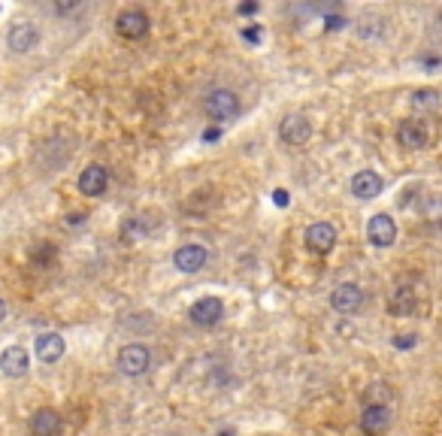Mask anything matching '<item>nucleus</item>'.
<instances>
[{
  "label": "nucleus",
  "mask_w": 442,
  "mask_h": 436,
  "mask_svg": "<svg viewBox=\"0 0 442 436\" xmlns=\"http://www.w3.org/2000/svg\"><path fill=\"white\" fill-rule=\"evenodd\" d=\"M415 342H418V337H409V333H406V337H397V340H394L397 349H412Z\"/></svg>",
  "instance_id": "obj_23"
},
{
  "label": "nucleus",
  "mask_w": 442,
  "mask_h": 436,
  "mask_svg": "<svg viewBox=\"0 0 442 436\" xmlns=\"http://www.w3.org/2000/svg\"><path fill=\"white\" fill-rule=\"evenodd\" d=\"M149 364H151V355L140 342H131V345H124V349L119 352V370L124 376H143L149 370Z\"/></svg>",
  "instance_id": "obj_1"
},
{
  "label": "nucleus",
  "mask_w": 442,
  "mask_h": 436,
  "mask_svg": "<svg viewBox=\"0 0 442 436\" xmlns=\"http://www.w3.org/2000/svg\"><path fill=\"white\" fill-rule=\"evenodd\" d=\"M415 306H418V297H415V291L403 285V288H397L394 294H391L388 312H391V315H412Z\"/></svg>",
  "instance_id": "obj_18"
},
{
  "label": "nucleus",
  "mask_w": 442,
  "mask_h": 436,
  "mask_svg": "<svg viewBox=\"0 0 442 436\" xmlns=\"http://www.w3.org/2000/svg\"><path fill=\"white\" fill-rule=\"evenodd\" d=\"M343 24H346V19H339V16H327V19H324V28H327V31H339Z\"/></svg>",
  "instance_id": "obj_21"
},
{
  "label": "nucleus",
  "mask_w": 442,
  "mask_h": 436,
  "mask_svg": "<svg viewBox=\"0 0 442 436\" xmlns=\"http://www.w3.org/2000/svg\"><path fill=\"white\" fill-rule=\"evenodd\" d=\"M34 258H40V264H46L49 258H55V249H52V246H43V249L34 252Z\"/></svg>",
  "instance_id": "obj_22"
},
{
  "label": "nucleus",
  "mask_w": 442,
  "mask_h": 436,
  "mask_svg": "<svg viewBox=\"0 0 442 436\" xmlns=\"http://www.w3.org/2000/svg\"><path fill=\"white\" fill-rule=\"evenodd\" d=\"M336 242V227L327 222H315L306 227V246L312 252H331Z\"/></svg>",
  "instance_id": "obj_13"
},
{
  "label": "nucleus",
  "mask_w": 442,
  "mask_h": 436,
  "mask_svg": "<svg viewBox=\"0 0 442 436\" xmlns=\"http://www.w3.org/2000/svg\"><path fill=\"white\" fill-rule=\"evenodd\" d=\"M221 315H224V303H221L219 297H204V300H197V303L191 306V322L200 324V327L219 324Z\"/></svg>",
  "instance_id": "obj_10"
},
{
  "label": "nucleus",
  "mask_w": 442,
  "mask_h": 436,
  "mask_svg": "<svg viewBox=\"0 0 442 436\" xmlns=\"http://www.w3.org/2000/svg\"><path fill=\"white\" fill-rule=\"evenodd\" d=\"M361 303H363V291L355 285V282H343V285H336L333 294H331V306L343 315L358 312Z\"/></svg>",
  "instance_id": "obj_3"
},
{
  "label": "nucleus",
  "mask_w": 442,
  "mask_h": 436,
  "mask_svg": "<svg viewBox=\"0 0 442 436\" xmlns=\"http://www.w3.org/2000/svg\"><path fill=\"white\" fill-rule=\"evenodd\" d=\"M64 340L58 337V333H43V337H36V355H40L43 364H55L64 357Z\"/></svg>",
  "instance_id": "obj_17"
},
{
  "label": "nucleus",
  "mask_w": 442,
  "mask_h": 436,
  "mask_svg": "<svg viewBox=\"0 0 442 436\" xmlns=\"http://www.w3.org/2000/svg\"><path fill=\"white\" fill-rule=\"evenodd\" d=\"M412 100H415V106H427V109H433V106H439V91L421 88V91H415V94H412Z\"/></svg>",
  "instance_id": "obj_19"
},
{
  "label": "nucleus",
  "mask_w": 442,
  "mask_h": 436,
  "mask_svg": "<svg viewBox=\"0 0 442 436\" xmlns=\"http://www.w3.org/2000/svg\"><path fill=\"white\" fill-rule=\"evenodd\" d=\"M397 143L403 149H424L427 146V124L424 122H415V119H406V122H400L397 127Z\"/></svg>",
  "instance_id": "obj_11"
},
{
  "label": "nucleus",
  "mask_w": 442,
  "mask_h": 436,
  "mask_svg": "<svg viewBox=\"0 0 442 436\" xmlns=\"http://www.w3.org/2000/svg\"><path fill=\"white\" fill-rule=\"evenodd\" d=\"M9 49L12 52H19V55H24V52H31V49H36V43H40V31L34 28V24H24V21H19V24H12L9 28Z\"/></svg>",
  "instance_id": "obj_12"
},
{
  "label": "nucleus",
  "mask_w": 442,
  "mask_h": 436,
  "mask_svg": "<svg viewBox=\"0 0 442 436\" xmlns=\"http://www.w3.org/2000/svg\"><path fill=\"white\" fill-rule=\"evenodd\" d=\"M204 109H206L209 119L227 122V119H233V115L239 112V97H236L233 91H227V88H221V91H212V94L206 97Z\"/></svg>",
  "instance_id": "obj_2"
},
{
  "label": "nucleus",
  "mask_w": 442,
  "mask_h": 436,
  "mask_svg": "<svg viewBox=\"0 0 442 436\" xmlns=\"http://www.w3.org/2000/svg\"><path fill=\"white\" fill-rule=\"evenodd\" d=\"M258 4H239V16H255Z\"/></svg>",
  "instance_id": "obj_25"
},
{
  "label": "nucleus",
  "mask_w": 442,
  "mask_h": 436,
  "mask_svg": "<svg viewBox=\"0 0 442 436\" xmlns=\"http://www.w3.org/2000/svg\"><path fill=\"white\" fill-rule=\"evenodd\" d=\"M391 425V409L385 403H367L361 415V430L367 436H382Z\"/></svg>",
  "instance_id": "obj_5"
},
{
  "label": "nucleus",
  "mask_w": 442,
  "mask_h": 436,
  "mask_svg": "<svg viewBox=\"0 0 442 436\" xmlns=\"http://www.w3.org/2000/svg\"><path fill=\"white\" fill-rule=\"evenodd\" d=\"M116 28L124 40H140V36L149 34V16L143 9H124L116 19Z\"/></svg>",
  "instance_id": "obj_6"
},
{
  "label": "nucleus",
  "mask_w": 442,
  "mask_h": 436,
  "mask_svg": "<svg viewBox=\"0 0 442 436\" xmlns=\"http://www.w3.org/2000/svg\"><path fill=\"white\" fill-rule=\"evenodd\" d=\"M61 415L55 409H36L31 418V433L34 436H61Z\"/></svg>",
  "instance_id": "obj_16"
},
{
  "label": "nucleus",
  "mask_w": 442,
  "mask_h": 436,
  "mask_svg": "<svg viewBox=\"0 0 442 436\" xmlns=\"http://www.w3.org/2000/svg\"><path fill=\"white\" fill-rule=\"evenodd\" d=\"M351 194L358 200H373L382 194V176L376 170H361L355 179H351Z\"/></svg>",
  "instance_id": "obj_14"
},
{
  "label": "nucleus",
  "mask_w": 442,
  "mask_h": 436,
  "mask_svg": "<svg viewBox=\"0 0 442 436\" xmlns=\"http://www.w3.org/2000/svg\"><path fill=\"white\" fill-rule=\"evenodd\" d=\"M31 367V357L28 352L21 349V345H9V349L0 352V373L9 376V379H21L24 373H28Z\"/></svg>",
  "instance_id": "obj_8"
},
{
  "label": "nucleus",
  "mask_w": 442,
  "mask_h": 436,
  "mask_svg": "<svg viewBox=\"0 0 442 436\" xmlns=\"http://www.w3.org/2000/svg\"><path fill=\"white\" fill-rule=\"evenodd\" d=\"M367 237H370L373 246H378V249L394 246V239H397V224H394V218L385 215V212L373 215L370 224H367Z\"/></svg>",
  "instance_id": "obj_4"
},
{
  "label": "nucleus",
  "mask_w": 442,
  "mask_h": 436,
  "mask_svg": "<svg viewBox=\"0 0 442 436\" xmlns=\"http://www.w3.org/2000/svg\"><path fill=\"white\" fill-rule=\"evenodd\" d=\"M243 40L246 43H261V28H258V24H251V28L243 31Z\"/></svg>",
  "instance_id": "obj_20"
},
{
  "label": "nucleus",
  "mask_w": 442,
  "mask_h": 436,
  "mask_svg": "<svg viewBox=\"0 0 442 436\" xmlns=\"http://www.w3.org/2000/svg\"><path fill=\"white\" fill-rule=\"evenodd\" d=\"M79 6V0H61L58 4V12H70V9H76Z\"/></svg>",
  "instance_id": "obj_26"
},
{
  "label": "nucleus",
  "mask_w": 442,
  "mask_h": 436,
  "mask_svg": "<svg viewBox=\"0 0 442 436\" xmlns=\"http://www.w3.org/2000/svg\"><path fill=\"white\" fill-rule=\"evenodd\" d=\"M273 203H276V207H288V191L285 188H276L273 191Z\"/></svg>",
  "instance_id": "obj_24"
},
{
  "label": "nucleus",
  "mask_w": 442,
  "mask_h": 436,
  "mask_svg": "<svg viewBox=\"0 0 442 436\" xmlns=\"http://www.w3.org/2000/svg\"><path fill=\"white\" fill-rule=\"evenodd\" d=\"M4 318H6V303L0 300V322H4Z\"/></svg>",
  "instance_id": "obj_28"
},
{
  "label": "nucleus",
  "mask_w": 442,
  "mask_h": 436,
  "mask_svg": "<svg viewBox=\"0 0 442 436\" xmlns=\"http://www.w3.org/2000/svg\"><path fill=\"white\" fill-rule=\"evenodd\" d=\"M279 137L288 146H306L309 137H312V124H309L306 115H288L279 127Z\"/></svg>",
  "instance_id": "obj_7"
},
{
  "label": "nucleus",
  "mask_w": 442,
  "mask_h": 436,
  "mask_svg": "<svg viewBox=\"0 0 442 436\" xmlns=\"http://www.w3.org/2000/svg\"><path fill=\"white\" fill-rule=\"evenodd\" d=\"M206 249L204 246H182L179 252L173 254V264L179 267L182 273H197V270H204L206 267Z\"/></svg>",
  "instance_id": "obj_15"
},
{
  "label": "nucleus",
  "mask_w": 442,
  "mask_h": 436,
  "mask_svg": "<svg viewBox=\"0 0 442 436\" xmlns=\"http://www.w3.org/2000/svg\"><path fill=\"white\" fill-rule=\"evenodd\" d=\"M219 137H221L219 127H212V131H206V139H209V143H212V139H219Z\"/></svg>",
  "instance_id": "obj_27"
},
{
  "label": "nucleus",
  "mask_w": 442,
  "mask_h": 436,
  "mask_svg": "<svg viewBox=\"0 0 442 436\" xmlns=\"http://www.w3.org/2000/svg\"><path fill=\"white\" fill-rule=\"evenodd\" d=\"M106 185H109V170L106 167L91 164V167H85V170L79 173V191L85 197H100L106 191Z\"/></svg>",
  "instance_id": "obj_9"
}]
</instances>
